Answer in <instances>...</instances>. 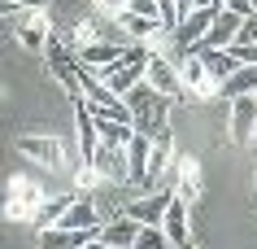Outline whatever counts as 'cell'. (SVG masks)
Wrapping results in <instances>:
<instances>
[{"instance_id": "1", "label": "cell", "mask_w": 257, "mask_h": 249, "mask_svg": "<svg viewBox=\"0 0 257 249\" xmlns=\"http://www.w3.org/2000/svg\"><path fill=\"white\" fill-rule=\"evenodd\" d=\"M18 153L40 162V171H79L87 162L83 149H70V140H57V136H22Z\"/></svg>"}, {"instance_id": "2", "label": "cell", "mask_w": 257, "mask_h": 249, "mask_svg": "<svg viewBox=\"0 0 257 249\" xmlns=\"http://www.w3.org/2000/svg\"><path fill=\"white\" fill-rule=\"evenodd\" d=\"M126 105H131V118H136V131H149V136H157L166 127V114H170V101L175 97H162L157 88H153L149 79H140L131 92H126Z\"/></svg>"}, {"instance_id": "3", "label": "cell", "mask_w": 257, "mask_h": 249, "mask_svg": "<svg viewBox=\"0 0 257 249\" xmlns=\"http://www.w3.org/2000/svg\"><path fill=\"white\" fill-rule=\"evenodd\" d=\"M44 206V188L31 175H14L9 180V197H5V219L9 223H35V210Z\"/></svg>"}, {"instance_id": "4", "label": "cell", "mask_w": 257, "mask_h": 249, "mask_svg": "<svg viewBox=\"0 0 257 249\" xmlns=\"http://www.w3.org/2000/svg\"><path fill=\"white\" fill-rule=\"evenodd\" d=\"M179 79H183V88H188V97H192V101H218V79L209 74L205 57L188 53L183 61H179Z\"/></svg>"}, {"instance_id": "5", "label": "cell", "mask_w": 257, "mask_h": 249, "mask_svg": "<svg viewBox=\"0 0 257 249\" xmlns=\"http://www.w3.org/2000/svg\"><path fill=\"white\" fill-rule=\"evenodd\" d=\"M144 79L162 92V97H179V101H192L188 97V88H183V79H179V66L170 61V57H162V53H153L149 57V70H144Z\"/></svg>"}, {"instance_id": "6", "label": "cell", "mask_w": 257, "mask_h": 249, "mask_svg": "<svg viewBox=\"0 0 257 249\" xmlns=\"http://www.w3.org/2000/svg\"><path fill=\"white\" fill-rule=\"evenodd\" d=\"M113 18H118V27H122V35H126V40H140V44H149V48L157 44V35H170L162 18H140V14H131L126 5H118V9H113Z\"/></svg>"}, {"instance_id": "7", "label": "cell", "mask_w": 257, "mask_h": 249, "mask_svg": "<svg viewBox=\"0 0 257 249\" xmlns=\"http://www.w3.org/2000/svg\"><path fill=\"white\" fill-rule=\"evenodd\" d=\"M240 27H244V18H240V14H231V9H222V14L214 18V27L205 31L201 40H196V48H192V53H209V48H231V44H235V35H240Z\"/></svg>"}, {"instance_id": "8", "label": "cell", "mask_w": 257, "mask_h": 249, "mask_svg": "<svg viewBox=\"0 0 257 249\" xmlns=\"http://www.w3.org/2000/svg\"><path fill=\"white\" fill-rule=\"evenodd\" d=\"M218 14H222V9H209V5H205V9H196V14H188V18H183V22L175 27V44L183 48V57H188L192 48H196V40H201L205 31L214 27V18H218Z\"/></svg>"}, {"instance_id": "9", "label": "cell", "mask_w": 257, "mask_h": 249, "mask_svg": "<svg viewBox=\"0 0 257 249\" xmlns=\"http://www.w3.org/2000/svg\"><path fill=\"white\" fill-rule=\"evenodd\" d=\"M253 127H257V92H248V97L231 101V140L235 144H248L253 140Z\"/></svg>"}, {"instance_id": "10", "label": "cell", "mask_w": 257, "mask_h": 249, "mask_svg": "<svg viewBox=\"0 0 257 249\" xmlns=\"http://www.w3.org/2000/svg\"><path fill=\"white\" fill-rule=\"evenodd\" d=\"M53 227H66V232H83V227H105V210H96V201L87 197H74V206L53 223Z\"/></svg>"}, {"instance_id": "11", "label": "cell", "mask_w": 257, "mask_h": 249, "mask_svg": "<svg viewBox=\"0 0 257 249\" xmlns=\"http://www.w3.org/2000/svg\"><path fill=\"white\" fill-rule=\"evenodd\" d=\"M149 153H153V136L149 131H136V136L126 140V166H131L126 184H149Z\"/></svg>"}, {"instance_id": "12", "label": "cell", "mask_w": 257, "mask_h": 249, "mask_svg": "<svg viewBox=\"0 0 257 249\" xmlns=\"http://www.w3.org/2000/svg\"><path fill=\"white\" fill-rule=\"evenodd\" d=\"M170 201H175V193H170V188H157V193L136 197V201L126 206V214H131V219H140V223H162Z\"/></svg>"}, {"instance_id": "13", "label": "cell", "mask_w": 257, "mask_h": 249, "mask_svg": "<svg viewBox=\"0 0 257 249\" xmlns=\"http://www.w3.org/2000/svg\"><path fill=\"white\" fill-rule=\"evenodd\" d=\"M74 127H79V149H83V157L92 162V153L100 149V127H96L92 101H74Z\"/></svg>"}, {"instance_id": "14", "label": "cell", "mask_w": 257, "mask_h": 249, "mask_svg": "<svg viewBox=\"0 0 257 249\" xmlns=\"http://www.w3.org/2000/svg\"><path fill=\"white\" fill-rule=\"evenodd\" d=\"M92 166L105 175V180H126V175H131V166H126V149H113V144H105V140H100V149L92 153Z\"/></svg>"}, {"instance_id": "15", "label": "cell", "mask_w": 257, "mask_h": 249, "mask_svg": "<svg viewBox=\"0 0 257 249\" xmlns=\"http://www.w3.org/2000/svg\"><path fill=\"white\" fill-rule=\"evenodd\" d=\"M126 53H131V48H126L122 40H96V44H87V48L79 53V61L83 66H118Z\"/></svg>"}, {"instance_id": "16", "label": "cell", "mask_w": 257, "mask_h": 249, "mask_svg": "<svg viewBox=\"0 0 257 249\" xmlns=\"http://www.w3.org/2000/svg\"><path fill=\"white\" fill-rule=\"evenodd\" d=\"M136 236H140V219L122 214V219H109L105 227H100V245H109V249H126V245H136Z\"/></svg>"}, {"instance_id": "17", "label": "cell", "mask_w": 257, "mask_h": 249, "mask_svg": "<svg viewBox=\"0 0 257 249\" xmlns=\"http://www.w3.org/2000/svg\"><path fill=\"white\" fill-rule=\"evenodd\" d=\"M175 175H179V197L192 206V201L201 197V166H196V157L175 153Z\"/></svg>"}, {"instance_id": "18", "label": "cell", "mask_w": 257, "mask_h": 249, "mask_svg": "<svg viewBox=\"0 0 257 249\" xmlns=\"http://www.w3.org/2000/svg\"><path fill=\"white\" fill-rule=\"evenodd\" d=\"M170 140H175V136H170L166 127L157 131V136H153V153H149V184H153V180H162L166 171L175 166V144H170Z\"/></svg>"}, {"instance_id": "19", "label": "cell", "mask_w": 257, "mask_h": 249, "mask_svg": "<svg viewBox=\"0 0 257 249\" xmlns=\"http://www.w3.org/2000/svg\"><path fill=\"white\" fill-rule=\"evenodd\" d=\"M166 236H170V245H188V201L175 193V201L166 206V219H162Z\"/></svg>"}, {"instance_id": "20", "label": "cell", "mask_w": 257, "mask_h": 249, "mask_svg": "<svg viewBox=\"0 0 257 249\" xmlns=\"http://www.w3.org/2000/svg\"><path fill=\"white\" fill-rule=\"evenodd\" d=\"M248 92H257V66H240L218 88V101H235V97H248Z\"/></svg>"}, {"instance_id": "21", "label": "cell", "mask_w": 257, "mask_h": 249, "mask_svg": "<svg viewBox=\"0 0 257 249\" xmlns=\"http://www.w3.org/2000/svg\"><path fill=\"white\" fill-rule=\"evenodd\" d=\"M196 57H205V66H209V74L218 79V88H222V83L240 70V61L231 57V48H209V53H196Z\"/></svg>"}, {"instance_id": "22", "label": "cell", "mask_w": 257, "mask_h": 249, "mask_svg": "<svg viewBox=\"0 0 257 249\" xmlns=\"http://www.w3.org/2000/svg\"><path fill=\"white\" fill-rule=\"evenodd\" d=\"M18 40H22V48H31V53H40V48H48V18L35 14L22 22V31H18Z\"/></svg>"}, {"instance_id": "23", "label": "cell", "mask_w": 257, "mask_h": 249, "mask_svg": "<svg viewBox=\"0 0 257 249\" xmlns=\"http://www.w3.org/2000/svg\"><path fill=\"white\" fill-rule=\"evenodd\" d=\"M70 206H74V197H53V201H44V206L35 210V223H31V227H35V232H44V227H53V223L61 219V214H66Z\"/></svg>"}, {"instance_id": "24", "label": "cell", "mask_w": 257, "mask_h": 249, "mask_svg": "<svg viewBox=\"0 0 257 249\" xmlns=\"http://www.w3.org/2000/svg\"><path fill=\"white\" fill-rule=\"evenodd\" d=\"M170 245V236H166L162 223H140V236H136V249H162Z\"/></svg>"}, {"instance_id": "25", "label": "cell", "mask_w": 257, "mask_h": 249, "mask_svg": "<svg viewBox=\"0 0 257 249\" xmlns=\"http://www.w3.org/2000/svg\"><path fill=\"white\" fill-rule=\"evenodd\" d=\"M96 40H100V35H96V27H92V22H79L74 40H70V48H74V53H83V48H87V44H96Z\"/></svg>"}, {"instance_id": "26", "label": "cell", "mask_w": 257, "mask_h": 249, "mask_svg": "<svg viewBox=\"0 0 257 249\" xmlns=\"http://www.w3.org/2000/svg\"><path fill=\"white\" fill-rule=\"evenodd\" d=\"M126 9L140 18H162V0H126Z\"/></svg>"}, {"instance_id": "27", "label": "cell", "mask_w": 257, "mask_h": 249, "mask_svg": "<svg viewBox=\"0 0 257 249\" xmlns=\"http://www.w3.org/2000/svg\"><path fill=\"white\" fill-rule=\"evenodd\" d=\"M231 57H235L240 66H257V40L253 44H231Z\"/></svg>"}, {"instance_id": "28", "label": "cell", "mask_w": 257, "mask_h": 249, "mask_svg": "<svg viewBox=\"0 0 257 249\" xmlns=\"http://www.w3.org/2000/svg\"><path fill=\"white\" fill-rule=\"evenodd\" d=\"M222 9H231V14H240V18H257L253 14V0H227Z\"/></svg>"}, {"instance_id": "29", "label": "cell", "mask_w": 257, "mask_h": 249, "mask_svg": "<svg viewBox=\"0 0 257 249\" xmlns=\"http://www.w3.org/2000/svg\"><path fill=\"white\" fill-rule=\"evenodd\" d=\"M14 9H44V0H5V14H14Z\"/></svg>"}, {"instance_id": "30", "label": "cell", "mask_w": 257, "mask_h": 249, "mask_svg": "<svg viewBox=\"0 0 257 249\" xmlns=\"http://www.w3.org/2000/svg\"><path fill=\"white\" fill-rule=\"evenodd\" d=\"M253 14H257V0H253Z\"/></svg>"}]
</instances>
